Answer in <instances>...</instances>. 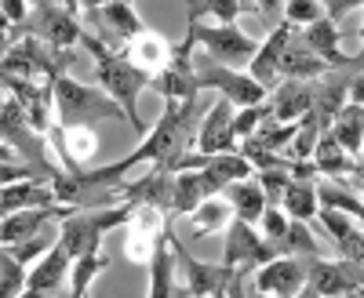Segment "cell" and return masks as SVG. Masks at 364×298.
<instances>
[{
    "mask_svg": "<svg viewBox=\"0 0 364 298\" xmlns=\"http://www.w3.org/2000/svg\"><path fill=\"white\" fill-rule=\"evenodd\" d=\"M310 164L317 167V175H331V178H343V175H350V171L360 175V160H350L343 149H339V142L331 138L328 131L317 135V145H314Z\"/></svg>",
    "mask_w": 364,
    "mask_h": 298,
    "instance_id": "603a6c76",
    "label": "cell"
},
{
    "mask_svg": "<svg viewBox=\"0 0 364 298\" xmlns=\"http://www.w3.org/2000/svg\"><path fill=\"white\" fill-rule=\"evenodd\" d=\"M317 207H324V211H343V215H350L353 222L364 219L360 193L339 189V186H331V182H321V186H317Z\"/></svg>",
    "mask_w": 364,
    "mask_h": 298,
    "instance_id": "f1b7e54d",
    "label": "cell"
},
{
    "mask_svg": "<svg viewBox=\"0 0 364 298\" xmlns=\"http://www.w3.org/2000/svg\"><path fill=\"white\" fill-rule=\"evenodd\" d=\"M190 8V22H200V15H211V18H219V26H233V18L240 11H252V4H240V0H193Z\"/></svg>",
    "mask_w": 364,
    "mask_h": 298,
    "instance_id": "1f68e13d",
    "label": "cell"
},
{
    "mask_svg": "<svg viewBox=\"0 0 364 298\" xmlns=\"http://www.w3.org/2000/svg\"><path fill=\"white\" fill-rule=\"evenodd\" d=\"M26 265H18L8 248H0V298H18L26 291Z\"/></svg>",
    "mask_w": 364,
    "mask_h": 298,
    "instance_id": "d6a6232c",
    "label": "cell"
},
{
    "mask_svg": "<svg viewBox=\"0 0 364 298\" xmlns=\"http://www.w3.org/2000/svg\"><path fill=\"white\" fill-rule=\"evenodd\" d=\"M281 207L291 222H310L317 215V182L314 178H291L288 189L281 193Z\"/></svg>",
    "mask_w": 364,
    "mask_h": 298,
    "instance_id": "484cf974",
    "label": "cell"
},
{
    "mask_svg": "<svg viewBox=\"0 0 364 298\" xmlns=\"http://www.w3.org/2000/svg\"><path fill=\"white\" fill-rule=\"evenodd\" d=\"M190 29H193V40L204 48V55H211L223 66L252 62L255 51H259V40H252L248 33H240L237 26H200V22H190Z\"/></svg>",
    "mask_w": 364,
    "mask_h": 298,
    "instance_id": "8992f818",
    "label": "cell"
},
{
    "mask_svg": "<svg viewBox=\"0 0 364 298\" xmlns=\"http://www.w3.org/2000/svg\"><path fill=\"white\" fill-rule=\"evenodd\" d=\"M273 106V124H295L299 116H306L314 106V84H302V80H284L269 99Z\"/></svg>",
    "mask_w": 364,
    "mask_h": 298,
    "instance_id": "d6986e66",
    "label": "cell"
},
{
    "mask_svg": "<svg viewBox=\"0 0 364 298\" xmlns=\"http://www.w3.org/2000/svg\"><path fill=\"white\" fill-rule=\"evenodd\" d=\"M197 40H193V29H190V37L182 40L178 48H171V62L157 73V77H149V87L154 92H161L168 102H190L197 99V80H193V66H190V55H193Z\"/></svg>",
    "mask_w": 364,
    "mask_h": 298,
    "instance_id": "ba28073f",
    "label": "cell"
},
{
    "mask_svg": "<svg viewBox=\"0 0 364 298\" xmlns=\"http://www.w3.org/2000/svg\"><path fill=\"white\" fill-rule=\"evenodd\" d=\"M139 204H117V207H99V211H73L63 219V229H58V248L70 255V262L87 258V255H99L102 236L113 226H124L132 219Z\"/></svg>",
    "mask_w": 364,
    "mask_h": 298,
    "instance_id": "277c9868",
    "label": "cell"
},
{
    "mask_svg": "<svg viewBox=\"0 0 364 298\" xmlns=\"http://www.w3.org/2000/svg\"><path fill=\"white\" fill-rule=\"evenodd\" d=\"M51 95H55V109H58V131L91 128L99 121H124V109H120L106 92L87 87L73 77L51 80Z\"/></svg>",
    "mask_w": 364,
    "mask_h": 298,
    "instance_id": "3957f363",
    "label": "cell"
},
{
    "mask_svg": "<svg viewBox=\"0 0 364 298\" xmlns=\"http://www.w3.org/2000/svg\"><path fill=\"white\" fill-rule=\"evenodd\" d=\"M37 178H44V175L29 164H0V189L11 182H37Z\"/></svg>",
    "mask_w": 364,
    "mask_h": 298,
    "instance_id": "ab89813d",
    "label": "cell"
},
{
    "mask_svg": "<svg viewBox=\"0 0 364 298\" xmlns=\"http://www.w3.org/2000/svg\"><path fill=\"white\" fill-rule=\"evenodd\" d=\"M230 204L226 200H219V197H208L204 204H197V211L190 215V222H193V233L200 236V233H215V229H223L226 222H230Z\"/></svg>",
    "mask_w": 364,
    "mask_h": 298,
    "instance_id": "4dcf8cb0",
    "label": "cell"
},
{
    "mask_svg": "<svg viewBox=\"0 0 364 298\" xmlns=\"http://www.w3.org/2000/svg\"><path fill=\"white\" fill-rule=\"evenodd\" d=\"M273 258H277V251H273L248 222H237V219L230 222L223 265H230V270H248V265H266Z\"/></svg>",
    "mask_w": 364,
    "mask_h": 298,
    "instance_id": "30bf717a",
    "label": "cell"
},
{
    "mask_svg": "<svg viewBox=\"0 0 364 298\" xmlns=\"http://www.w3.org/2000/svg\"><path fill=\"white\" fill-rule=\"evenodd\" d=\"M284 229H288V215L277 211V207H266L262 211V241L277 251V244L284 241Z\"/></svg>",
    "mask_w": 364,
    "mask_h": 298,
    "instance_id": "f35d334b",
    "label": "cell"
},
{
    "mask_svg": "<svg viewBox=\"0 0 364 298\" xmlns=\"http://www.w3.org/2000/svg\"><path fill=\"white\" fill-rule=\"evenodd\" d=\"M190 66H193L197 87H215V92H223V99H226L230 106L248 109V106L266 102V92H262V87H259L252 77L233 73L230 66L215 62L211 55H204V51H197V48H193V55H190Z\"/></svg>",
    "mask_w": 364,
    "mask_h": 298,
    "instance_id": "5b68a950",
    "label": "cell"
},
{
    "mask_svg": "<svg viewBox=\"0 0 364 298\" xmlns=\"http://www.w3.org/2000/svg\"><path fill=\"white\" fill-rule=\"evenodd\" d=\"M211 298H226V291H223V294H211Z\"/></svg>",
    "mask_w": 364,
    "mask_h": 298,
    "instance_id": "bcb514c9",
    "label": "cell"
},
{
    "mask_svg": "<svg viewBox=\"0 0 364 298\" xmlns=\"http://www.w3.org/2000/svg\"><path fill=\"white\" fill-rule=\"evenodd\" d=\"M33 8H37V15L29 18V29L37 33L41 44H48L55 51H70L80 40L84 29L77 26V18L70 15L66 4L63 8H58V4H33Z\"/></svg>",
    "mask_w": 364,
    "mask_h": 298,
    "instance_id": "8fae6325",
    "label": "cell"
},
{
    "mask_svg": "<svg viewBox=\"0 0 364 298\" xmlns=\"http://www.w3.org/2000/svg\"><path fill=\"white\" fill-rule=\"evenodd\" d=\"M331 66L324 62V58H317L314 51H306V48H284V55H281V66H277V73L284 77V80H302V84H314V80H321L324 73H328Z\"/></svg>",
    "mask_w": 364,
    "mask_h": 298,
    "instance_id": "d4e9b609",
    "label": "cell"
},
{
    "mask_svg": "<svg viewBox=\"0 0 364 298\" xmlns=\"http://www.w3.org/2000/svg\"><path fill=\"white\" fill-rule=\"evenodd\" d=\"M80 44L84 51L95 58V73H99V84H102V92L124 109V121L132 124L135 135H146V124H142V116H139V95L149 87V73L135 70L132 62L120 51L106 48L95 33H80Z\"/></svg>",
    "mask_w": 364,
    "mask_h": 298,
    "instance_id": "6da1fadb",
    "label": "cell"
},
{
    "mask_svg": "<svg viewBox=\"0 0 364 298\" xmlns=\"http://www.w3.org/2000/svg\"><path fill=\"white\" fill-rule=\"evenodd\" d=\"M255 287L259 294L269 298H295L302 287H306V270H302V258L295 255H277L273 262H266L255 273Z\"/></svg>",
    "mask_w": 364,
    "mask_h": 298,
    "instance_id": "7c38bea8",
    "label": "cell"
},
{
    "mask_svg": "<svg viewBox=\"0 0 364 298\" xmlns=\"http://www.w3.org/2000/svg\"><path fill=\"white\" fill-rule=\"evenodd\" d=\"M284 48H288V22L273 29V33L266 37V44H259V51H255V58H252V66H248V77L262 87L266 95H273V87H277V77H281L277 66H281Z\"/></svg>",
    "mask_w": 364,
    "mask_h": 298,
    "instance_id": "9a60e30c",
    "label": "cell"
},
{
    "mask_svg": "<svg viewBox=\"0 0 364 298\" xmlns=\"http://www.w3.org/2000/svg\"><path fill=\"white\" fill-rule=\"evenodd\" d=\"M339 29H336V22H328V18H317L314 26H306V37H302V48L306 51H314L317 58H324V62L336 70V66H350V70H360V55H353V58H346L343 51H339Z\"/></svg>",
    "mask_w": 364,
    "mask_h": 298,
    "instance_id": "e0dca14e",
    "label": "cell"
},
{
    "mask_svg": "<svg viewBox=\"0 0 364 298\" xmlns=\"http://www.w3.org/2000/svg\"><path fill=\"white\" fill-rule=\"evenodd\" d=\"M102 265H106V258L102 255H87V258H77L73 262V294L70 298H84V291H87V284L91 280H95V273L102 270Z\"/></svg>",
    "mask_w": 364,
    "mask_h": 298,
    "instance_id": "8d00e7d4",
    "label": "cell"
},
{
    "mask_svg": "<svg viewBox=\"0 0 364 298\" xmlns=\"http://www.w3.org/2000/svg\"><path fill=\"white\" fill-rule=\"evenodd\" d=\"M233 106L226 99H219L215 106L208 109V116L200 121L197 131V153H233Z\"/></svg>",
    "mask_w": 364,
    "mask_h": 298,
    "instance_id": "2e32d148",
    "label": "cell"
},
{
    "mask_svg": "<svg viewBox=\"0 0 364 298\" xmlns=\"http://www.w3.org/2000/svg\"><path fill=\"white\" fill-rule=\"evenodd\" d=\"M317 215H321V222H324V229H328V236H331V244L339 248V255H343L346 262H357V265H360V258H364V233H360V222H353V219L343 215V211H324V207H317Z\"/></svg>",
    "mask_w": 364,
    "mask_h": 298,
    "instance_id": "ffe728a7",
    "label": "cell"
},
{
    "mask_svg": "<svg viewBox=\"0 0 364 298\" xmlns=\"http://www.w3.org/2000/svg\"><path fill=\"white\" fill-rule=\"evenodd\" d=\"M245 277H248L245 270H237V273H233V280L226 284V298H245Z\"/></svg>",
    "mask_w": 364,
    "mask_h": 298,
    "instance_id": "b9f144b4",
    "label": "cell"
},
{
    "mask_svg": "<svg viewBox=\"0 0 364 298\" xmlns=\"http://www.w3.org/2000/svg\"><path fill=\"white\" fill-rule=\"evenodd\" d=\"M295 298H321V294H317V291H314V287H310V284H306V287H302V291H299V294H295Z\"/></svg>",
    "mask_w": 364,
    "mask_h": 298,
    "instance_id": "7bdbcfd3",
    "label": "cell"
},
{
    "mask_svg": "<svg viewBox=\"0 0 364 298\" xmlns=\"http://www.w3.org/2000/svg\"><path fill=\"white\" fill-rule=\"evenodd\" d=\"M273 116V106L269 102H259V106H248V109H240L237 116H233V124H230V131H233V142L237 138H248V135H255L266 121Z\"/></svg>",
    "mask_w": 364,
    "mask_h": 298,
    "instance_id": "836d02e7",
    "label": "cell"
},
{
    "mask_svg": "<svg viewBox=\"0 0 364 298\" xmlns=\"http://www.w3.org/2000/svg\"><path fill=\"white\" fill-rule=\"evenodd\" d=\"M360 124H364V109L360 102H346L339 113H336V121H331V138L339 142V149L350 157V160H360Z\"/></svg>",
    "mask_w": 364,
    "mask_h": 298,
    "instance_id": "cb8c5ba5",
    "label": "cell"
},
{
    "mask_svg": "<svg viewBox=\"0 0 364 298\" xmlns=\"http://www.w3.org/2000/svg\"><path fill=\"white\" fill-rule=\"evenodd\" d=\"M171 251L182 265V273H186V294L190 298H211V294H223L226 284L233 280L237 270H230V265H211V262H200L193 258L186 248H182V241L171 233Z\"/></svg>",
    "mask_w": 364,
    "mask_h": 298,
    "instance_id": "9c48e42d",
    "label": "cell"
},
{
    "mask_svg": "<svg viewBox=\"0 0 364 298\" xmlns=\"http://www.w3.org/2000/svg\"><path fill=\"white\" fill-rule=\"evenodd\" d=\"M55 189L51 186H37V182H11L0 189V219L15 215V211H29V207H51Z\"/></svg>",
    "mask_w": 364,
    "mask_h": 298,
    "instance_id": "44dd1931",
    "label": "cell"
},
{
    "mask_svg": "<svg viewBox=\"0 0 364 298\" xmlns=\"http://www.w3.org/2000/svg\"><path fill=\"white\" fill-rule=\"evenodd\" d=\"M259 298H269V294H259Z\"/></svg>",
    "mask_w": 364,
    "mask_h": 298,
    "instance_id": "7dc6e473",
    "label": "cell"
},
{
    "mask_svg": "<svg viewBox=\"0 0 364 298\" xmlns=\"http://www.w3.org/2000/svg\"><path fill=\"white\" fill-rule=\"evenodd\" d=\"M70 265H73L70 255L55 244V248L37 262V270H29V277H26V291H41V294L58 291V284H63L66 273H70Z\"/></svg>",
    "mask_w": 364,
    "mask_h": 298,
    "instance_id": "7402d4cb",
    "label": "cell"
},
{
    "mask_svg": "<svg viewBox=\"0 0 364 298\" xmlns=\"http://www.w3.org/2000/svg\"><path fill=\"white\" fill-rule=\"evenodd\" d=\"M343 298H360V291H350V294H343Z\"/></svg>",
    "mask_w": 364,
    "mask_h": 298,
    "instance_id": "f6af8a7d",
    "label": "cell"
},
{
    "mask_svg": "<svg viewBox=\"0 0 364 298\" xmlns=\"http://www.w3.org/2000/svg\"><path fill=\"white\" fill-rule=\"evenodd\" d=\"M284 15L288 26H314L317 18H324V8L317 0H291V4H284Z\"/></svg>",
    "mask_w": 364,
    "mask_h": 298,
    "instance_id": "74e56055",
    "label": "cell"
},
{
    "mask_svg": "<svg viewBox=\"0 0 364 298\" xmlns=\"http://www.w3.org/2000/svg\"><path fill=\"white\" fill-rule=\"evenodd\" d=\"M73 211H77V207H70V204H51V207H29V211L4 215V219H0V248H15V244L29 241V236H37L44 229V222L66 219Z\"/></svg>",
    "mask_w": 364,
    "mask_h": 298,
    "instance_id": "5bb4252c",
    "label": "cell"
},
{
    "mask_svg": "<svg viewBox=\"0 0 364 298\" xmlns=\"http://www.w3.org/2000/svg\"><path fill=\"white\" fill-rule=\"evenodd\" d=\"M0 18L4 22H26V4L22 0H4V4H0Z\"/></svg>",
    "mask_w": 364,
    "mask_h": 298,
    "instance_id": "60d3db41",
    "label": "cell"
},
{
    "mask_svg": "<svg viewBox=\"0 0 364 298\" xmlns=\"http://www.w3.org/2000/svg\"><path fill=\"white\" fill-rule=\"evenodd\" d=\"M226 204H230V211H237V222H259L262 219V211H266V197H262V189L255 186V182H230L226 189Z\"/></svg>",
    "mask_w": 364,
    "mask_h": 298,
    "instance_id": "4316f807",
    "label": "cell"
},
{
    "mask_svg": "<svg viewBox=\"0 0 364 298\" xmlns=\"http://www.w3.org/2000/svg\"><path fill=\"white\" fill-rule=\"evenodd\" d=\"M120 55H124L135 70L157 77V73L171 62V44H168L164 37H157V33H149V29H142L135 40L124 44V51H120Z\"/></svg>",
    "mask_w": 364,
    "mask_h": 298,
    "instance_id": "ac0fdd59",
    "label": "cell"
},
{
    "mask_svg": "<svg viewBox=\"0 0 364 298\" xmlns=\"http://www.w3.org/2000/svg\"><path fill=\"white\" fill-rule=\"evenodd\" d=\"M277 255H302V258H314V255H321V244H317V236L310 233L306 222H291V219H288V229H284V241L277 244Z\"/></svg>",
    "mask_w": 364,
    "mask_h": 298,
    "instance_id": "f546056e",
    "label": "cell"
},
{
    "mask_svg": "<svg viewBox=\"0 0 364 298\" xmlns=\"http://www.w3.org/2000/svg\"><path fill=\"white\" fill-rule=\"evenodd\" d=\"M288 182H291V171H284V167H266V171H259V189H262V197H266V207H273V204H281V193L288 189Z\"/></svg>",
    "mask_w": 364,
    "mask_h": 298,
    "instance_id": "e575fe53",
    "label": "cell"
},
{
    "mask_svg": "<svg viewBox=\"0 0 364 298\" xmlns=\"http://www.w3.org/2000/svg\"><path fill=\"white\" fill-rule=\"evenodd\" d=\"M302 270H306V284L321 294V298H343L350 291H360V265L357 262H331L324 255H314V258H302Z\"/></svg>",
    "mask_w": 364,
    "mask_h": 298,
    "instance_id": "52a82bcc",
    "label": "cell"
},
{
    "mask_svg": "<svg viewBox=\"0 0 364 298\" xmlns=\"http://www.w3.org/2000/svg\"><path fill=\"white\" fill-rule=\"evenodd\" d=\"M149 298H186V287H175V255H171V215L164 219L154 255H149Z\"/></svg>",
    "mask_w": 364,
    "mask_h": 298,
    "instance_id": "4fadbf2b",
    "label": "cell"
},
{
    "mask_svg": "<svg viewBox=\"0 0 364 298\" xmlns=\"http://www.w3.org/2000/svg\"><path fill=\"white\" fill-rule=\"evenodd\" d=\"M55 244H58V236H51V233H37V236H29V241H22V244H15V248H8V251H11V258H15L18 265H29V258L48 255Z\"/></svg>",
    "mask_w": 364,
    "mask_h": 298,
    "instance_id": "d590c367",
    "label": "cell"
},
{
    "mask_svg": "<svg viewBox=\"0 0 364 298\" xmlns=\"http://www.w3.org/2000/svg\"><path fill=\"white\" fill-rule=\"evenodd\" d=\"M99 18L113 29V37H120V40H135L139 33H142V18L135 15V8L132 4H124V0H109V4H99ZM99 22V26H102Z\"/></svg>",
    "mask_w": 364,
    "mask_h": 298,
    "instance_id": "83f0119b",
    "label": "cell"
},
{
    "mask_svg": "<svg viewBox=\"0 0 364 298\" xmlns=\"http://www.w3.org/2000/svg\"><path fill=\"white\" fill-rule=\"evenodd\" d=\"M18 298H48V294H41V291H22Z\"/></svg>",
    "mask_w": 364,
    "mask_h": 298,
    "instance_id": "ee69618b",
    "label": "cell"
},
{
    "mask_svg": "<svg viewBox=\"0 0 364 298\" xmlns=\"http://www.w3.org/2000/svg\"><path fill=\"white\" fill-rule=\"evenodd\" d=\"M200 121H204V113H200L197 99H190V102H168L164 113H161V121H157V128H154V135L135 149L139 164L154 160L157 167L171 171L182 157L190 153V145L197 142Z\"/></svg>",
    "mask_w": 364,
    "mask_h": 298,
    "instance_id": "7a4b0ae2",
    "label": "cell"
}]
</instances>
